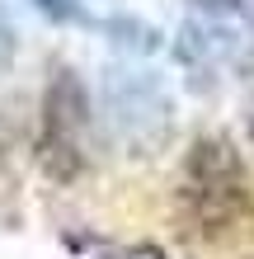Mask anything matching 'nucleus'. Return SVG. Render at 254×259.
I'll return each instance as SVG.
<instances>
[{"instance_id":"nucleus-1","label":"nucleus","mask_w":254,"mask_h":259,"mask_svg":"<svg viewBox=\"0 0 254 259\" xmlns=\"http://www.w3.org/2000/svg\"><path fill=\"white\" fill-rule=\"evenodd\" d=\"M184 217L198 236H226L245 222L249 212V184H245V160L226 137H202L193 142L184 160Z\"/></svg>"},{"instance_id":"nucleus-2","label":"nucleus","mask_w":254,"mask_h":259,"mask_svg":"<svg viewBox=\"0 0 254 259\" xmlns=\"http://www.w3.org/2000/svg\"><path fill=\"white\" fill-rule=\"evenodd\" d=\"M249 48L245 0H188V19L174 33V57L193 80H217Z\"/></svg>"},{"instance_id":"nucleus-3","label":"nucleus","mask_w":254,"mask_h":259,"mask_svg":"<svg viewBox=\"0 0 254 259\" xmlns=\"http://www.w3.org/2000/svg\"><path fill=\"white\" fill-rule=\"evenodd\" d=\"M104 109H109L113 137L123 146H132V151L165 146V137L174 127L165 85H160L151 71H137V66L109 71V80H104Z\"/></svg>"},{"instance_id":"nucleus-4","label":"nucleus","mask_w":254,"mask_h":259,"mask_svg":"<svg viewBox=\"0 0 254 259\" xmlns=\"http://www.w3.org/2000/svg\"><path fill=\"white\" fill-rule=\"evenodd\" d=\"M85 127H89V95L80 85V75L62 66L47 80V95H42V165H47L52 179H76L85 165Z\"/></svg>"},{"instance_id":"nucleus-5","label":"nucleus","mask_w":254,"mask_h":259,"mask_svg":"<svg viewBox=\"0 0 254 259\" xmlns=\"http://www.w3.org/2000/svg\"><path fill=\"white\" fill-rule=\"evenodd\" d=\"M42 19H52V24H99L94 14L85 10V0H28Z\"/></svg>"},{"instance_id":"nucleus-6","label":"nucleus","mask_w":254,"mask_h":259,"mask_svg":"<svg viewBox=\"0 0 254 259\" xmlns=\"http://www.w3.org/2000/svg\"><path fill=\"white\" fill-rule=\"evenodd\" d=\"M14 52H19V33H14V19L5 14V5H0V71L14 62Z\"/></svg>"},{"instance_id":"nucleus-7","label":"nucleus","mask_w":254,"mask_h":259,"mask_svg":"<svg viewBox=\"0 0 254 259\" xmlns=\"http://www.w3.org/2000/svg\"><path fill=\"white\" fill-rule=\"evenodd\" d=\"M113 259H165V254H160L156 245H132V250H118Z\"/></svg>"}]
</instances>
